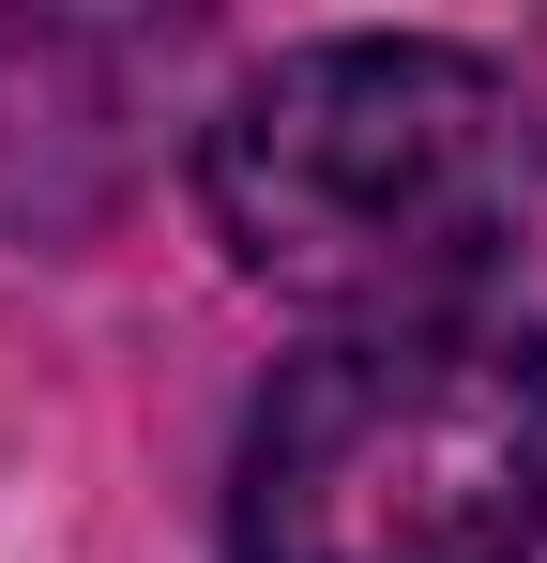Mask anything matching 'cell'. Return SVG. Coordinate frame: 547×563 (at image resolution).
I'll return each mask as SVG.
<instances>
[{"instance_id":"6da1fadb","label":"cell","mask_w":547,"mask_h":563,"mask_svg":"<svg viewBox=\"0 0 547 563\" xmlns=\"http://www.w3.org/2000/svg\"><path fill=\"white\" fill-rule=\"evenodd\" d=\"M228 260L335 320H502L547 260V122L471 46H289L198 137Z\"/></svg>"},{"instance_id":"7a4b0ae2","label":"cell","mask_w":547,"mask_h":563,"mask_svg":"<svg viewBox=\"0 0 547 563\" xmlns=\"http://www.w3.org/2000/svg\"><path fill=\"white\" fill-rule=\"evenodd\" d=\"M547 533V335L350 320L274 366L228 472L244 563H517Z\"/></svg>"}]
</instances>
